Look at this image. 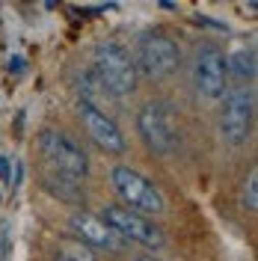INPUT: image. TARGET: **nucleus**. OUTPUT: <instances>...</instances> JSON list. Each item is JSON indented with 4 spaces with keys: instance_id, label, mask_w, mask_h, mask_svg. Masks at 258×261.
Returning <instances> with one entry per match:
<instances>
[{
    "instance_id": "obj_7",
    "label": "nucleus",
    "mask_w": 258,
    "mask_h": 261,
    "mask_svg": "<svg viewBox=\"0 0 258 261\" xmlns=\"http://www.w3.org/2000/svg\"><path fill=\"white\" fill-rule=\"evenodd\" d=\"M101 220L113 228L125 244L134 241V244L151 246V249H158V246L163 244V231L151 223V217L131 211V208H125V205H107L104 214H101Z\"/></svg>"
},
{
    "instance_id": "obj_2",
    "label": "nucleus",
    "mask_w": 258,
    "mask_h": 261,
    "mask_svg": "<svg viewBox=\"0 0 258 261\" xmlns=\"http://www.w3.org/2000/svg\"><path fill=\"white\" fill-rule=\"evenodd\" d=\"M39 148H42V154H45V161L50 163L54 172L68 175V178H74V181L86 178V172H89V158H86V151L81 148V143H78L74 137H68L65 130H57V128L42 130Z\"/></svg>"
},
{
    "instance_id": "obj_4",
    "label": "nucleus",
    "mask_w": 258,
    "mask_h": 261,
    "mask_svg": "<svg viewBox=\"0 0 258 261\" xmlns=\"http://www.w3.org/2000/svg\"><path fill=\"white\" fill-rule=\"evenodd\" d=\"M110 181H113V190L119 193V199L125 202V208H131V211L151 217V214H161L166 208V199L161 190L131 166H113Z\"/></svg>"
},
{
    "instance_id": "obj_11",
    "label": "nucleus",
    "mask_w": 258,
    "mask_h": 261,
    "mask_svg": "<svg viewBox=\"0 0 258 261\" xmlns=\"http://www.w3.org/2000/svg\"><path fill=\"white\" fill-rule=\"evenodd\" d=\"M78 89H81V104H89V107H110L116 101V95L98 81L92 71H83L81 81H78Z\"/></svg>"
},
{
    "instance_id": "obj_13",
    "label": "nucleus",
    "mask_w": 258,
    "mask_h": 261,
    "mask_svg": "<svg viewBox=\"0 0 258 261\" xmlns=\"http://www.w3.org/2000/svg\"><path fill=\"white\" fill-rule=\"evenodd\" d=\"M57 261H98L95 249H89L86 244H81L78 238H68L57 246Z\"/></svg>"
},
{
    "instance_id": "obj_17",
    "label": "nucleus",
    "mask_w": 258,
    "mask_h": 261,
    "mask_svg": "<svg viewBox=\"0 0 258 261\" xmlns=\"http://www.w3.org/2000/svg\"><path fill=\"white\" fill-rule=\"evenodd\" d=\"M137 261H158V258H151V255H143V258H137Z\"/></svg>"
},
{
    "instance_id": "obj_3",
    "label": "nucleus",
    "mask_w": 258,
    "mask_h": 261,
    "mask_svg": "<svg viewBox=\"0 0 258 261\" xmlns=\"http://www.w3.org/2000/svg\"><path fill=\"white\" fill-rule=\"evenodd\" d=\"M252 119H255V92L249 86L226 89L223 107H220V134L231 146H243L252 137Z\"/></svg>"
},
{
    "instance_id": "obj_1",
    "label": "nucleus",
    "mask_w": 258,
    "mask_h": 261,
    "mask_svg": "<svg viewBox=\"0 0 258 261\" xmlns=\"http://www.w3.org/2000/svg\"><path fill=\"white\" fill-rule=\"evenodd\" d=\"M92 74L104 83L116 98L131 95L137 89L140 71L134 65V57L119 42H101L92 54Z\"/></svg>"
},
{
    "instance_id": "obj_16",
    "label": "nucleus",
    "mask_w": 258,
    "mask_h": 261,
    "mask_svg": "<svg viewBox=\"0 0 258 261\" xmlns=\"http://www.w3.org/2000/svg\"><path fill=\"white\" fill-rule=\"evenodd\" d=\"M21 178H24V166L18 163V169H15V187H18V184H21Z\"/></svg>"
},
{
    "instance_id": "obj_15",
    "label": "nucleus",
    "mask_w": 258,
    "mask_h": 261,
    "mask_svg": "<svg viewBox=\"0 0 258 261\" xmlns=\"http://www.w3.org/2000/svg\"><path fill=\"white\" fill-rule=\"evenodd\" d=\"M9 172H12L9 158H0V181H9Z\"/></svg>"
},
{
    "instance_id": "obj_9",
    "label": "nucleus",
    "mask_w": 258,
    "mask_h": 261,
    "mask_svg": "<svg viewBox=\"0 0 258 261\" xmlns=\"http://www.w3.org/2000/svg\"><path fill=\"white\" fill-rule=\"evenodd\" d=\"M71 231L74 238L86 244L89 249H107V252H122L125 249V241L116 234L113 228L107 226L98 214H89V211H81L71 217Z\"/></svg>"
},
{
    "instance_id": "obj_12",
    "label": "nucleus",
    "mask_w": 258,
    "mask_h": 261,
    "mask_svg": "<svg viewBox=\"0 0 258 261\" xmlns=\"http://www.w3.org/2000/svg\"><path fill=\"white\" fill-rule=\"evenodd\" d=\"M226 74H231L238 83H252V77H255V50L238 48L231 57H226Z\"/></svg>"
},
{
    "instance_id": "obj_8",
    "label": "nucleus",
    "mask_w": 258,
    "mask_h": 261,
    "mask_svg": "<svg viewBox=\"0 0 258 261\" xmlns=\"http://www.w3.org/2000/svg\"><path fill=\"white\" fill-rule=\"evenodd\" d=\"M193 86L205 98H223L228 86L226 54L214 42H202L193 54Z\"/></svg>"
},
{
    "instance_id": "obj_6",
    "label": "nucleus",
    "mask_w": 258,
    "mask_h": 261,
    "mask_svg": "<svg viewBox=\"0 0 258 261\" xmlns=\"http://www.w3.org/2000/svg\"><path fill=\"white\" fill-rule=\"evenodd\" d=\"M137 128H140V137L148 146V151H154L158 158L172 154L178 134H175V119L166 110V104H161V101L145 104L137 116Z\"/></svg>"
},
{
    "instance_id": "obj_5",
    "label": "nucleus",
    "mask_w": 258,
    "mask_h": 261,
    "mask_svg": "<svg viewBox=\"0 0 258 261\" xmlns=\"http://www.w3.org/2000/svg\"><path fill=\"white\" fill-rule=\"evenodd\" d=\"M134 65L137 71H143L148 77H166L181 65V48L163 33H145L140 36Z\"/></svg>"
},
{
    "instance_id": "obj_14",
    "label": "nucleus",
    "mask_w": 258,
    "mask_h": 261,
    "mask_svg": "<svg viewBox=\"0 0 258 261\" xmlns=\"http://www.w3.org/2000/svg\"><path fill=\"white\" fill-rule=\"evenodd\" d=\"M241 205L246 208V211H255V208H258V169H255V166L249 169V175H246V181H243Z\"/></svg>"
},
{
    "instance_id": "obj_10",
    "label": "nucleus",
    "mask_w": 258,
    "mask_h": 261,
    "mask_svg": "<svg viewBox=\"0 0 258 261\" xmlns=\"http://www.w3.org/2000/svg\"><path fill=\"white\" fill-rule=\"evenodd\" d=\"M78 113H81V122H83V128H86V134L92 137V143L101 151H107V154H122L125 151L122 130H119V125L104 110H95L89 104H78Z\"/></svg>"
}]
</instances>
